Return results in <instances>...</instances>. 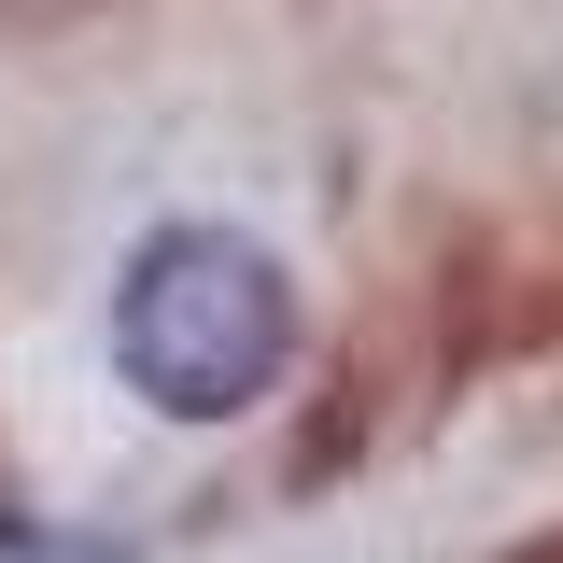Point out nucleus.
<instances>
[{
  "label": "nucleus",
  "instance_id": "nucleus-1",
  "mask_svg": "<svg viewBox=\"0 0 563 563\" xmlns=\"http://www.w3.org/2000/svg\"><path fill=\"white\" fill-rule=\"evenodd\" d=\"M296 352V282L240 225H155L113 282V366L169 422H240Z\"/></svg>",
  "mask_w": 563,
  "mask_h": 563
}]
</instances>
